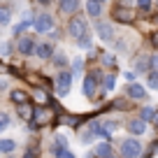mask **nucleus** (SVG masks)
I'll return each instance as SVG.
<instances>
[{"label":"nucleus","mask_w":158,"mask_h":158,"mask_svg":"<svg viewBox=\"0 0 158 158\" xmlns=\"http://www.w3.org/2000/svg\"><path fill=\"white\" fill-rule=\"evenodd\" d=\"M54 121V112L49 107H35L33 112V121H30V128H42V126H49Z\"/></svg>","instance_id":"f257e3e1"},{"label":"nucleus","mask_w":158,"mask_h":158,"mask_svg":"<svg viewBox=\"0 0 158 158\" xmlns=\"http://www.w3.org/2000/svg\"><path fill=\"white\" fill-rule=\"evenodd\" d=\"M147 86H149V89H158V72H149Z\"/></svg>","instance_id":"cd10ccee"},{"label":"nucleus","mask_w":158,"mask_h":158,"mask_svg":"<svg viewBox=\"0 0 158 158\" xmlns=\"http://www.w3.org/2000/svg\"><path fill=\"white\" fill-rule=\"evenodd\" d=\"M128 130H130V135H135V137H137V135H144L147 133V123H144L142 118H130Z\"/></svg>","instance_id":"9d476101"},{"label":"nucleus","mask_w":158,"mask_h":158,"mask_svg":"<svg viewBox=\"0 0 158 158\" xmlns=\"http://www.w3.org/2000/svg\"><path fill=\"white\" fill-rule=\"evenodd\" d=\"M33 112H35V107L30 102H23V105H19V118L21 121H33Z\"/></svg>","instance_id":"f8f14e48"},{"label":"nucleus","mask_w":158,"mask_h":158,"mask_svg":"<svg viewBox=\"0 0 158 158\" xmlns=\"http://www.w3.org/2000/svg\"><path fill=\"white\" fill-rule=\"evenodd\" d=\"M86 12H89L91 19H98L102 14V5H100L98 0H86Z\"/></svg>","instance_id":"ddd939ff"},{"label":"nucleus","mask_w":158,"mask_h":158,"mask_svg":"<svg viewBox=\"0 0 158 158\" xmlns=\"http://www.w3.org/2000/svg\"><path fill=\"white\" fill-rule=\"evenodd\" d=\"M10 100H12L14 105H23V102H28V93H26L23 89H14V91L10 93Z\"/></svg>","instance_id":"dca6fc26"},{"label":"nucleus","mask_w":158,"mask_h":158,"mask_svg":"<svg viewBox=\"0 0 158 158\" xmlns=\"http://www.w3.org/2000/svg\"><path fill=\"white\" fill-rule=\"evenodd\" d=\"M56 147H58V149H65V147H68V139H65L63 135H56Z\"/></svg>","instance_id":"f704fd0d"},{"label":"nucleus","mask_w":158,"mask_h":158,"mask_svg":"<svg viewBox=\"0 0 158 158\" xmlns=\"http://www.w3.org/2000/svg\"><path fill=\"white\" fill-rule=\"evenodd\" d=\"M112 19L118 21V23H133L135 21V12L128 10V7H114L112 10Z\"/></svg>","instance_id":"39448f33"},{"label":"nucleus","mask_w":158,"mask_h":158,"mask_svg":"<svg viewBox=\"0 0 158 158\" xmlns=\"http://www.w3.org/2000/svg\"><path fill=\"white\" fill-rule=\"evenodd\" d=\"M137 5H139V10L149 12V10H151V0H137Z\"/></svg>","instance_id":"c9c22d12"},{"label":"nucleus","mask_w":158,"mask_h":158,"mask_svg":"<svg viewBox=\"0 0 158 158\" xmlns=\"http://www.w3.org/2000/svg\"><path fill=\"white\" fill-rule=\"evenodd\" d=\"M33 98H35V102H37V107H47L49 105V93H47L44 89H35V93H33Z\"/></svg>","instance_id":"4468645a"},{"label":"nucleus","mask_w":158,"mask_h":158,"mask_svg":"<svg viewBox=\"0 0 158 158\" xmlns=\"http://www.w3.org/2000/svg\"><path fill=\"white\" fill-rule=\"evenodd\" d=\"M33 49H35L33 37H19V42H16V51H19V56H30Z\"/></svg>","instance_id":"6e6552de"},{"label":"nucleus","mask_w":158,"mask_h":158,"mask_svg":"<svg viewBox=\"0 0 158 158\" xmlns=\"http://www.w3.org/2000/svg\"><path fill=\"white\" fill-rule=\"evenodd\" d=\"M112 144H109V142H100L98 144V147H95V158H109V156H112Z\"/></svg>","instance_id":"f3484780"},{"label":"nucleus","mask_w":158,"mask_h":158,"mask_svg":"<svg viewBox=\"0 0 158 158\" xmlns=\"http://www.w3.org/2000/svg\"><path fill=\"white\" fill-rule=\"evenodd\" d=\"M10 72H12V77H23V74H21V70L14 68V65H10Z\"/></svg>","instance_id":"ea45409f"},{"label":"nucleus","mask_w":158,"mask_h":158,"mask_svg":"<svg viewBox=\"0 0 158 158\" xmlns=\"http://www.w3.org/2000/svg\"><path fill=\"white\" fill-rule=\"evenodd\" d=\"M156 112H158V109H153V107H142V109H139V118H142L144 123H149V121H153Z\"/></svg>","instance_id":"aec40b11"},{"label":"nucleus","mask_w":158,"mask_h":158,"mask_svg":"<svg viewBox=\"0 0 158 158\" xmlns=\"http://www.w3.org/2000/svg\"><path fill=\"white\" fill-rule=\"evenodd\" d=\"M23 158H37V153H35V147H30L28 151L23 153Z\"/></svg>","instance_id":"4c0bfd02"},{"label":"nucleus","mask_w":158,"mask_h":158,"mask_svg":"<svg viewBox=\"0 0 158 158\" xmlns=\"http://www.w3.org/2000/svg\"><path fill=\"white\" fill-rule=\"evenodd\" d=\"M10 121H12V118H10V114L0 109V130H5L7 126H10Z\"/></svg>","instance_id":"c756f323"},{"label":"nucleus","mask_w":158,"mask_h":158,"mask_svg":"<svg viewBox=\"0 0 158 158\" xmlns=\"http://www.w3.org/2000/svg\"><path fill=\"white\" fill-rule=\"evenodd\" d=\"M109 158H118V156H114V153H112V156H109Z\"/></svg>","instance_id":"de8ad7c7"},{"label":"nucleus","mask_w":158,"mask_h":158,"mask_svg":"<svg viewBox=\"0 0 158 158\" xmlns=\"http://www.w3.org/2000/svg\"><path fill=\"white\" fill-rule=\"evenodd\" d=\"M102 128H105V133H107L109 137H112V135L118 130V123H116V121H105V123H102Z\"/></svg>","instance_id":"393cba45"},{"label":"nucleus","mask_w":158,"mask_h":158,"mask_svg":"<svg viewBox=\"0 0 158 158\" xmlns=\"http://www.w3.org/2000/svg\"><path fill=\"white\" fill-rule=\"evenodd\" d=\"M139 158H153V153H151V151H149V153H147V156H139Z\"/></svg>","instance_id":"a18cd8bd"},{"label":"nucleus","mask_w":158,"mask_h":158,"mask_svg":"<svg viewBox=\"0 0 158 158\" xmlns=\"http://www.w3.org/2000/svg\"><path fill=\"white\" fill-rule=\"evenodd\" d=\"M135 70H149V56L137 58V68H135Z\"/></svg>","instance_id":"2f4dec72"},{"label":"nucleus","mask_w":158,"mask_h":158,"mask_svg":"<svg viewBox=\"0 0 158 158\" xmlns=\"http://www.w3.org/2000/svg\"><path fill=\"white\" fill-rule=\"evenodd\" d=\"M51 63H54L56 68H65V65H68V58H65V54H60V51H58V54L51 56Z\"/></svg>","instance_id":"5701e85b"},{"label":"nucleus","mask_w":158,"mask_h":158,"mask_svg":"<svg viewBox=\"0 0 158 158\" xmlns=\"http://www.w3.org/2000/svg\"><path fill=\"white\" fill-rule=\"evenodd\" d=\"M98 2H100V5H102V2H107V0H98Z\"/></svg>","instance_id":"49530a36"},{"label":"nucleus","mask_w":158,"mask_h":158,"mask_svg":"<svg viewBox=\"0 0 158 158\" xmlns=\"http://www.w3.org/2000/svg\"><path fill=\"white\" fill-rule=\"evenodd\" d=\"M23 77L28 79L30 84H35V86H40V81H42V77H37V74H35V72H28V74H23Z\"/></svg>","instance_id":"473e14b6"},{"label":"nucleus","mask_w":158,"mask_h":158,"mask_svg":"<svg viewBox=\"0 0 158 158\" xmlns=\"http://www.w3.org/2000/svg\"><path fill=\"white\" fill-rule=\"evenodd\" d=\"M100 58H102V63L107 65V68H116V58H114L112 54H100Z\"/></svg>","instance_id":"bb28decb"},{"label":"nucleus","mask_w":158,"mask_h":158,"mask_svg":"<svg viewBox=\"0 0 158 158\" xmlns=\"http://www.w3.org/2000/svg\"><path fill=\"white\" fill-rule=\"evenodd\" d=\"M142 156V144L135 137H126L121 142V158H139Z\"/></svg>","instance_id":"7ed1b4c3"},{"label":"nucleus","mask_w":158,"mask_h":158,"mask_svg":"<svg viewBox=\"0 0 158 158\" xmlns=\"http://www.w3.org/2000/svg\"><path fill=\"white\" fill-rule=\"evenodd\" d=\"M79 0H58V10L65 12V14H72L74 10H77Z\"/></svg>","instance_id":"a211bd4d"},{"label":"nucleus","mask_w":158,"mask_h":158,"mask_svg":"<svg viewBox=\"0 0 158 158\" xmlns=\"http://www.w3.org/2000/svg\"><path fill=\"white\" fill-rule=\"evenodd\" d=\"M70 86H72V74H70L68 70H60L58 77L54 79V89H56V93H58V98H65V95L70 93Z\"/></svg>","instance_id":"f03ea898"},{"label":"nucleus","mask_w":158,"mask_h":158,"mask_svg":"<svg viewBox=\"0 0 158 158\" xmlns=\"http://www.w3.org/2000/svg\"><path fill=\"white\" fill-rule=\"evenodd\" d=\"M33 28L37 30V33H49L51 28H54V19H51L49 14H40L33 19Z\"/></svg>","instance_id":"423d86ee"},{"label":"nucleus","mask_w":158,"mask_h":158,"mask_svg":"<svg viewBox=\"0 0 158 158\" xmlns=\"http://www.w3.org/2000/svg\"><path fill=\"white\" fill-rule=\"evenodd\" d=\"M35 2H40V5H49L51 0H35Z\"/></svg>","instance_id":"37998d69"},{"label":"nucleus","mask_w":158,"mask_h":158,"mask_svg":"<svg viewBox=\"0 0 158 158\" xmlns=\"http://www.w3.org/2000/svg\"><path fill=\"white\" fill-rule=\"evenodd\" d=\"M77 47H81V49H91V37H89V33L81 35V37L77 40Z\"/></svg>","instance_id":"c85d7f7f"},{"label":"nucleus","mask_w":158,"mask_h":158,"mask_svg":"<svg viewBox=\"0 0 158 158\" xmlns=\"http://www.w3.org/2000/svg\"><path fill=\"white\" fill-rule=\"evenodd\" d=\"M68 33H70V37L79 40L81 35L89 33V30H86V21L81 19V16H74V19H70V23H68Z\"/></svg>","instance_id":"20e7f679"},{"label":"nucleus","mask_w":158,"mask_h":158,"mask_svg":"<svg viewBox=\"0 0 158 158\" xmlns=\"http://www.w3.org/2000/svg\"><path fill=\"white\" fill-rule=\"evenodd\" d=\"M33 54L37 56V58H51V56H54V47H51L49 42H42V44H35Z\"/></svg>","instance_id":"1a4fd4ad"},{"label":"nucleus","mask_w":158,"mask_h":158,"mask_svg":"<svg viewBox=\"0 0 158 158\" xmlns=\"http://www.w3.org/2000/svg\"><path fill=\"white\" fill-rule=\"evenodd\" d=\"M89 133H91V135H93V137H95V135H98V137H105V139H109V135H107V133H105V128H102V123H98V121H93V123H91V126H89Z\"/></svg>","instance_id":"6ab92c4d"},{"label":"nucleus","mask_w":158,"mask_h":158,"mask_svg":"<svg viewBox=\"0 0 158 158\" xmlns=\"http://www.w3.org/2000/svg\"><path fill=\"white\" fill-rule=\"evenodd\" d=\"M72 68H74V72H79V70L84 68V60H81V58H77V60H74V65H72Z\"/></svg>","instance_id":"58836bf2"},{"label":"nucleus","mask_w":158,"mask_h":158,"mask_svg":"<svg viewBox=\"0 0 158 158\" xmlns=\"http://www.w3.org/2000/svg\"><path fill=\"white\" fill-rule=\"evenodd\" d=\"M153 126H158V112H156V116H153V121H151Z\"/></svg>","instance_id":"c03bdc74"},{"label":"nucleus","mask_w":158,"mask_h":158,"mask_svg":"<svg viewBox=\"0 0 158 158\" xmlns=\"http://www.w3.org/2000/svg\"><path fill=\"white\" fill-rule=\"evenodd\" d=\"M95 30H98V35H100L102 42H114V30H112V26H109V23H98V26H95Z\"/></svg>","instance_id":"9b49d317"},{"label":"nucleus","mask_w":158,"mask_h":158,"mask_svg":"<svg viewBox=\"0 0 158 158\" xmlns=\"http://www.w3.org/2000/svg\"><path fill=\"white\" fill-rule=\"evenodd\" d=\"M151 47H153V49H158V30H153V33H151Z\"/></svg>","instance_id":"e433bc0d"},{"label":"nucleus","mask_w":158,"mask_h":158,"mask_svg":"<svg viewBox=\"0 0 158 158\" xmlns=\"http://www.w3.org/2000/svg\"><path fill=\"white\" fill-rule=\"evenodd\" d=\"M16 149L14 139H0V153H12Z\"/></svg>","instance_id":"412c9836"},{"label":"nucleus","mask_w":158,"mask_h":158,"mask_svg":"<svg viewBox=\"0 0 158 158\" xmlns=\"http://www.w3.org/2000/svg\"><path fill=\"white\" fill-rule=\"evenodd\" d=\"M123 77H126V81H128V84H135V79H137V72H135V70H130V72H123Z\"/></svg>","instance_id":"72a5a7b5"},{"label":"nucleus","mask_w":158,"mask_h":158,"mask_svg":"<svg viewBox=\"0 0 158 158\" xmlns=\"http://www.w3.org/2000/svg\"><path fill=\"white\" fill-rule=\"evenodd\" d=\"M126 95H128L130 100H144L147 98V89H144L142 84H128V89H126Z\"/></svg>","instance_id":"0eeeda50"},{"label":"nucleus","mask_w":158,"mask_h":158,"mask_svg":"<svg viewBox=\"0 0 158 158\" xmlns=\"http://www.w3.org/2000/svg\"><path fill=\"white\" fill-rule=\"evenodd\" d=\"M95 89H98V81H95L91 74H86V79H84V95L86 98H93Z\"/></svg>","instance_id":"2eb2a0df"},{"label":"nucleus","mask_w":158,"mask_h":158,"mask_svg":"<svg viewBox=\"0 0 158 158\" xmlns=\"http://www.w3.org/2000/svg\"><path fill=\"white\" fill-rule=\"evenodd\" d=\"M54 156H56V158H77L70 149H58V147L54 149Z\"/></svg>","instance_id":"a878e982"},{"label":"nucleus","mask_w":158,"mask_h":158,"mask_svg":"<svg viewBox=\"0 0 158 158\" xmlns=\"http://www.w3.org/2000/svg\"><path fill=\"white\" fill-rule=\"evenodd\" d=\"M10 19H12V10H10V7H2V5H0V23H2V26L10 23Z\"/></svg>","instance_id":"b1692460"},{"label":"nucleus","mask_w":158,"mask_h":158,"mask_svg":"<svg viewBox=\"0 0 158 158\" xmlns=\"http://www.w3.org/2000/svg\"><path fill=\"white\" fill-rule=\"evenodd\" d=\"M102 86H105V91H112L114 86H116V74H105L102 77Z\"/></svg>","instance_id":"4be33fe9"},{"label":"nucleus","mask_w":158,"mask_h":158,"mask_svg":"<svg viewBox=\"0 0 158 158\" xmlns=\"http://www.w3.org/2000/svg\"><path fill=\"white\" fill-rule=\"evenodd\" d=\"M149 72H158V56H149Z\"/></svg>","instance_id":"7c9ffc66"},{"label":"nucleus","mask_w":158,"mask_h":158,"mask_svg":"<svg viewBox=\"0 0 158 158\" xmlns=\"http://www.w3.org/2000/svg\"><path fill=\"white\" fill-rule=\"evenodd\" d=\"M149 151H151V153H156V151H158V142H153V144H151V149H149Z\"/></svg>","instance_id":"a19ab883"},{"label":"nucleus","mask_w":158,"mask_h":158,"mask_svg":"<svg viewBox=\"0 0 158 158\" xmlns=\"http://www.w3.org/2000/svg\"><path fill=\"white\" fill-rule=\"evenodd\" d=\"M7 89V84H5V79H0V91H5Z\"/></svg>","instance_id":"79ce46f5"}]
</instances>
